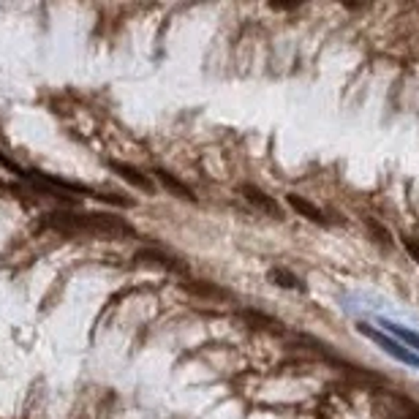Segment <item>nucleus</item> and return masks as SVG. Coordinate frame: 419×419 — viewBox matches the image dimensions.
Masks as SVG:
<instances>
[{
  "mask_svg": "<svg viewBox=\"0 0 419 419\" xmlns=\"http://www.w3.org/2000/svg\"><path fill=\"white\" fill-rule=\"evenodd\" d=\"M365 226H367L370 237H373L378 245H384V248H389V245H392V234H389V229H387L384 223H378L376 218H367V220H365Z\"/></svg>",
  "mask_w": 419,
  "mask_h": 419,
  "instance_id": "obj_11",
  "label": "nucleus"
},
{
  "mask_svg": "<svg viewBox=\"0 0 419 419\" xmlns=\"http://www.w3.org/2000/svg\"><path fill=\"white\" fill-rule=\"evenodd\" d=\"M240 191H242V196H245V199H248V202H251L253 207H259L262 212H270V215L280 218L278 202H275V199H273V196H270L267 191H262L259 185H251V183H245V185H242Z\"/></svg>",
  "mask_w": 419,
  "mask_h": 419,
  "instance_id": "obj_6",
  "label": "nucleus"
},
{
  "mask_svg": "<svg viewBox=\"0 0 419 419\" xmlns=\"http://www.w3.org/2000/svg\"><path fill=\"white\" fill-rule=\"evenodd\" d=\"M403 245H406V253L419 264V240L417 237H403Z\"/></svg>",
  "mask_w": 419,
  "mask_h": 419,
  "instance_id": "obj_13",
  "label": "nucleus"
},
{
  "mask_svg": "<svg viewBox=\"0 0 419 419\" xmlns=\"http://www.w3.org/2000/svg\"><path fill=\"white\" fill-rule=\"evenodd\" d=\"M359 332H362L365 338H370L373 343H378V346H381V349L387 351V354H392V356H395L398 362H406V365H417V367H419V356H414L411 351L400 349V346H398V343H395L392 338H387L384 332H378V330H373L370 324H359Z\"/></svg>",
  "mask_w": 419,
  "mask_h": 419,
  "instance_id": "obj_3",
  "label": "nucleus"
},
{
  "mask_svg": "<svg viewBox=\"0 0 419 419\" xmlns=\"http://www.w3.org/2000/svg\"><path fill=\"white\" fill-rule=\"evenodd\" d=\"M109 169H112L115 174H120L126 183H131L134 188L144 191V194H152V191H155V183L150 180V174L139 172V169H137V166H131V163H123V161H109Z\"/></svg>",
  "mask_w": 419,
  "mask_h": 419,
  "instance_id": "obj_4",
  "label": "nucleus"
},
{
  "mask_svg": "<svg viewBox=\"0 0 419 419\" xmlns=\"http://www.w3.org/2000/svg\"><path fill=\"white\" fill-rule=\"evenodd\" d=\"M286 205L294 210L297 215H302L305 220H310V223H327L324 212L316 207L313 202H308L305 196H299V194H286Z\"/></svg>",
  "mask_w": 419,
  "mask_h": 419,
  "instance_id": "obj_8",
  "label": "nucleus"
},
{
  "mask_svg": "<svg viewBox=\"0 0 419 419\" xmlns=\"http://www.w3.org/2000/svg\"><path fill=\"white\" fill-rule=\"evenodd\" d=\"M384 327L389 330V332H395L400 341H406L411 349L419 351V335H414V332H409V330H403V327H398V324H392V321H384Z\"/></svg>",
  "mask_w": 419,
  "mask_h": 419,
  "instance_id": "obj_12",
  "label": "nucleus"
},
{
  "mask_svg": "<svg viewBox=\"0 0 419 419\" xmlns=\"http://www.w3.org/2000/svg\"><path fill=\"white\" fill-rule=\"evenodd\" d=\"M242 316V321L251 327V330H267V332H280V324L273 319V316H267V313H262V310H242L240 313Z\"/></svg>",
  "mask_w": 419,
  "mask_h": 419,
  "instance_id": "obj_9",
  "label": "nucleus"
},
{
  "mask_svg": "<svg viewBox=\"0 0 419 419\" xmlns=\"http://www.w3.org/2000/svg\"><path fill=\"white\" fill-rule=\"evenodd\" d=\"M183 291L194 294V297H202V299H229V291L220 288L218 283H210V280H196V278H185L180 283Z\"/></svg>",
  "mask_w": 419,
  "mask_h": 419,
  "instance_id": "obj_5",
  "label": "nucleus"
},
{
  "mask_svg": "<svg viewBox=\"0 0 419 419\" xmlns=\"http://www.w3.org/2000/svg\"><path fill=\"white\" fill-rule=\"evenodd\" d=\"M134 259L144 267H155V270H166V273H185V264L158 248H141L134 253Z\"/></svg>",
  "mask_w": 419,
  "mask_h": 419,
  "instance_id": "obj_2",
  "label": "nucleus"
},
{
  "mask_svg": "<svg viewBox=\"0 0 419 419\" xmlns=\"http://www.w3.org/2000/svg\"><path fill=\"white\" fill-rule=\"evenodd\" d=\"M152 174H155V180H158V183H161V185H163V188H166L172 196H177V199H183V202H196L194 191H191V188H188L183 180H177L172 172H166V169H155Z\"/></svg>",
  "mask_w": 419,
  "mask_h": 419,
  "instance_id": "obj_7",
  "label": "nucleus"
},
{
  "mask_svg": "<svg viewBox=\"0 0 419 419\" xmlns=\"http://www.w3.org/2000/svg\"><path fill=\"white\" fill-rule=\"evenodd\" d=\"M267 278L273 280V283H278L280 288H299V291L305 288V286H302V280L297 278L294 273H288L286 267H273V270L267 273Z\"/></svg>",
  "mask_w": 419,
  "mask_h": 419,
  "instance_id": "obj_10",
  "label": "nucleus"
},
{
  "mask_svg": "<svg viewBox=\"0 0 419 419\" xmlns=\"http://www.w3.org/2000/svg\"><path fill=\"white\" fill-rule=\"evenodd\" d=\"M47 226L58 229L63 234H90V237H104V240H120V237H134V226L126 223L117 215L109 212H87V215H66L55 212L47 215Z\"/></svg>",
  "mask_w": 419,
  "mask_h": 419,
  "instance_id": "obj_1",
  "label": "nucleus"
}]
</instances>
